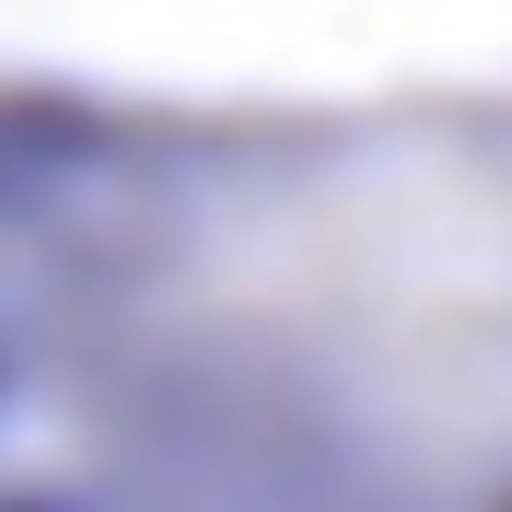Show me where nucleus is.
Segmentation results:
<instances>
[{"label": "nucleus", "instance_id": "nucleus-1", "mask_svg": "<svg viewBox=\"0 0 512 512\" xmlns=\"http://www.w3.org/2000/svg\"><path fill=\"white\" fill-rule=\"evenodd\" d=\"M35 291L70 396L210 512H512V94L187 117Z\"/></svg>", "mask_w": 512, "mask_h": 512}]
</instances>
